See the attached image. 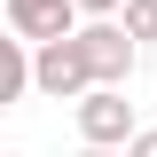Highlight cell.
Returning <instances> with one entry per match:
<instances>
[{
	"instance_id": "obj_1",
	"label": "cell",
	"mask_w": 157,
	"mask_h": 157,
	"mask_svg": "<svg viewBox=\"0 0 157 157\" xmlns=\"http://www.w3.org/2000/svg\"><path fill=\"white\" fill-rule=\"evenodd\" d=\"M32 86H39L47 102H86V94H94L86 47H78V39H55V47H32Z\"/></svg>"
},
{
	"instance_id": "obj_2",
	"label": "cell",
	"mask_w": 157,
	"mask_h": 157,
	"mask_svg": "<svg viewBox=\"0 0 157 157\" xmlns=\"http://www.w3.org/2000/svg\"><path fill=\"white\" fill-rule=\"evenodd\" d=\"M141 126H134V102H126V86H94V94L78 102V141L86 149H126Z\"/></svg>"
},
{
	"instance_id": "obj_3",
	"label": "cell",
	"mask_w": 157,
	"mask_h": 157,
	"mask_svg": "<svg viewBox=\"0 0 157 157\" xmlns=\"http://www.w3.org/2000/svg\"><path fill=\"white\" fill-rule=\"evenodd\" d=\"M8 32H16L24 47L78 39V0H8Z\"/></svg>"
},
{
	"instance_id": "obj_4",
	"label": "cell",
	"mask_w": 157,
	"mask_h": 157,
	"mask_svg": "<svg viewBox=\"0 0 157 157\" xmlns=\"http://www.w3.org/2000/svg\"><path fill=\"white\" fill-rule=\"evenodd\" d=\"M78 47H86L94 86H126L134 78V32L126 24H78Z\"/></svg>"
},
{
	"instance_id": "obj_5",
	"label": "cell",
	"mask_w": 157,
	"mask_h": 157,
	"mask_svg": "<svg viewBox=\"0 0 157 157\" xmlns=\"http://www.w3.org/2000/svg\"><path fill=\"white\" fill-rule=\"evenodd\" d=\"M0 94L16 102V94H32V47L24 39H8V71H0Z\"/></svg>"
},
{
	"instance_id": "obj_6",
	"label": "cell",
	"mask_w": 157,
	"mask_h": 157,
	"mask_svg": "<svg viewBox=\"0 0 157 157\" xmlns=\"http://www.w3.org/2000/svg\"><path fill=\"white\" fill-rule=\"evenodd\" d=\"M118 24L134 32V47H141V39H157V0H126V16H118Z\"/></svg>"
},
{
	"instance_id": "obj_7",
	"label": "cell",
	"mask_w": 157,
	"mask_h": 157,
	"mask_svg": "<svg viewBox=\"0 0 157 157\" xmlns=\"http://www.w3.org/2000/svg\"><path fill=\"white\" fill-rule=\"evenodd\" d=\"M78 16H94V24H118V16H126V0H78Z\"/></svg>"
},
{
	"instance_id": "obj_8",
	"label": "cell",
	"mask_w": 157,
	"mask_h": 157,
	"mask_svg": "<svg viewBox=\"0 0 157 157\" xmlns=\"http://www.w3.org/2000/svg\"><path fill=\"white\" fill-rule=\"evenodd\" d=\"M126 157H157V126H141V134L126 141Z\"/></svg>"
},
{
	"instance_id": "obj_9",
	"label": "cell",
	"mask_w": 157,
	"mask_h": 157,
	"mask_svg": "<svg viewBox=\"0 0 157 157\" xmlns=\"http://www.w3.org/2000/svg\"><path fill=\"white\" fill-rule=\"evenodd\" d=\"M78 157H118V149H78Z\"/></svg>"
}]
</instances>
